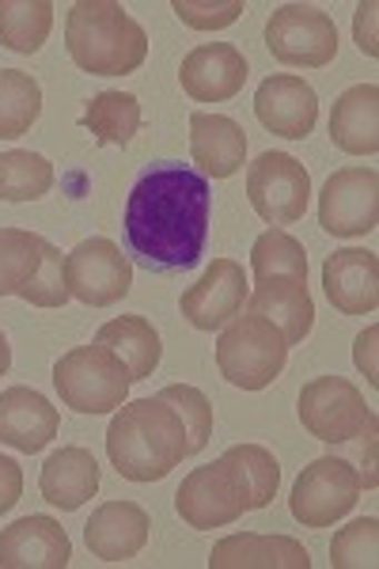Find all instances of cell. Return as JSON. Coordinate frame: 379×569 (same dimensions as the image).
Masks as SVG:
<instances>
[{
  "instance_id": "obj_1",
  "label": "cell",
  "mask_w": 379,
  "mask_h": 569,
  "mask_svg": "<svg viewBox=\"0 0 379 569\" xmlns=\"http://www.w3.org/2000/svg\"><path fill=\"white\" fill-rule=\"evenodd\" d=\"M212 190L187 163H156L126 201V240L148 270H190L209 240Z\"/></svg>"
},
{
  "instance_id": "obj_2",
  "label": "cell",
  "mask_w": 379,
  "mask_h": 569,
  "mask_svg": "<svg viewBox=\"0 0 379 569\" xmlns=\"http://www.w3.org/2000/svg\"><path fill=\"white\" fill-rule=\"evenodd\" d=\"M107 456L122 479L160 482L190 456L187 426L160 395L122 402L107 429Z\"/></svg>"
},
{
  "instance_id": "obj_3",
  "label": "cell",
  "mask_w": 379,
  "mask_h": 569,
  "mask_svg": "<svg viewBox=\"0 0 379 569\" xmlns=\"http://www.w3.org/2000/svg\"><path fill=\"white\" fill-rule=\"evenodd\" d=\"M64 50L91 77H129L144 66L148 34L118 0H80L64 20Z\"/></svg>"
},
{
  "instance_id": "obj_4",
  "label": "cell",
  "mask_w": 379,
  "mask_h": 569,
  "mask_svg": "<svg viewBox=\"0 0 379 569\" xmlns=\"http://www.w3.org/2000/svg\"><path fill=\"white\" fill-rule=\"evenodd\" d=\"M289 365V342L270 319L239 311L232 323L220 327L217 338V369L232 388L262 391Z\"/></svg>"
},
{
  "instance_id": "obj_5",
  "label": "cell",
  "mask_w": 379,
  "mask_h": 569,
  "mask_svg": "<svg viewBox=\"0 0 379 569\" xmlns=\"http://www.w3.org/2000/svg\"><path fill=\"white\" fill-rule=\"evenodd\" d=\"M53 388H58L64 407L77 410V415H114L129 399L133 376L107 346L91 342L58 357Z\"/></svg>"
},
{
  "instance_id": "obj_6",
  "label": "cell",
  "mask_w": 379,
  "mask_h": 569,
  "mask_svg": "<svg viewBox=\"0 0 379 569\" xmlns=\"http://www.w3.org/2000/svg\"><path fill=\"white\" fill-rule=\"evenodd\" d=\"M296 415H300V426L322 445H349L368 426H376L372 407L346 376H316L303 383Z\"/></svg>"
},
{
  "instance_id": "obj_7",
  "label": "cell",
  "mask_w": 379,
  "mask_h": 569,
  "mask_svg": "<svg viewBox=\"0 0 379 569\" xmlns=\"http://www.w3.org/2000/svg\"><path fill=\"white\" fill-rule=\"evenodd\" d=\"M360 475L346 456H319L300 471L289 509L303 528H330L360 501Z\"/></svg>"
},
{
  "instance_id": "obj_8",
  "label": "cell",
  "mask_w": 379,
  "mask_h": 569,
  "mask_svg": "<svg viewBox=\"0 0 379 569\" xmlns=\"http://www.w3.org/2000/svg\"><path fill=\"white\" fill-rule=\"evenodd\" d=\"M266 46L281 66L327 69L338 58V27L316 4H281L266 23Z\"/></svg>"
},
{
  "instance_id": "obj_9",
  "label": "cell",
  "mask_w": 379,
  "mask_h": 569,
  "mask_svg": "<svg viewBox=\"0 0 379 569\" xmlns=\"http://www.w3.org/2000/svg\"><path fill=\"white\" fill-rule=\"evenodd\" d=\"M247 201L266 224H296L311 201L308 168L289 152H262L247 163Z\"/></svg>"
},
{
  "instance_id": "obj_10",
  "label": "cell",
  "mask_w": 379,
  "mask_h": 569,
  "mask_svg": "<svg viewBox=\"0 0 379 569\" xmlns=\"http://www.w3.org/2000/svg\"><path fill=\"white\" fill-rule=\"evenodd\" d=\"M64 284L69 297L88 308H110L129 297L133 289V262L122 254V247L107 236L77 243L64 254Z\"/></svg>"
},
{
  "instance_id": "obj_11",
  "label": "cell",
  "mask_w": 379,
  "mask_h": 569,
  "mask_svg": "<svg viewBox=\"0 0 379 569\" xmlns=\"http://www.w3.org/2000/svg\"><path fill=\"white\" fill-rule=\"evenodd\" d=\"M319 224L338 240H357L379 224L376 168H341L319 194Z\"/></svg>"
},
{
  "instance_id": "obj_12",
  "label": "cell",
  "mask_w": 379,
  "mask_h": 569,
  "mask_svg": "<svg viewBox=\"0 0 379 569\" xmlns=\"http://www.w3.org/2000/svg\"><path fill=\"white\" fill-rule=\"evenodd\" d=\"M174 512L182 517V525L193 531H212L228 528L243 517V498H239V486L228 471L225 460L209 467H193L174 490Z\"/></svg>"
},
{
  "instance_id": "obj_13",
  "label": "cell",
  "mask_w": 379,
  "mask_h": 569,
  "mask_svg": "<svg viewBox=\"0 0 379 569\" xmlns=\"http://www.w3.org/2000/svg\"><path fill=\"white\" fill-rule=\"evenodd\" d=\"M247 305V273L232 259H212L198 281L179 297L182 319L193 330H220Z\"/></svg>"
},
{
  "instance_id": "obj_14",
  "label": "cell",
  "mask_w": 379,
  "mask_h": 569,
  "mask_svg": "<svg viewBox=\"0 0 379 569\" xmlns=\"http://www.w3.org/2000/svg\"><path fill=\"white\" fill-rule=\"evenodd\" d=\"M255 114L270 133L289 137V141H303L319 122V96L303 77L277 72V77L262 80V88H258Z\"/></svg>"
},
{
  "instance_id": "obj_15",
  "label": "cell",
  "mask_w": 379,
  "mask_h": 569,
  "mask_svg": "<svg viewBox=\"0 0 379 569\" xmlns=\"http://www.w3.org/2000/svg\"><path fill=\"white\" fill-rule=\"evenodd\" d=\"M247 58L232 42H206L182 58L179 80L193 103H228L247 84Z\"/></svg>"
},
{
  "instance_id": "obj_16",
  "label": "cell",
  "mask_w": 379,
  "mask_h": 569,
  "mask_svg": "<svg viewBox=\"0 0 379 569\" xmlns=\"http://www.w3.org/2000/svg\"><path fill=\"white\" fill-rule=\"evenodd\" d=\"M322 289L341 316H372L379 305V259L365 247H341L322 262Z\"/></svg>"
},
{
  "instance_id": "obj_17",
  "label": "cell",
  "mask_w": 379,
  "mask_h": 569,
  "mask_svg": "<svg viewBox=\"0 0 379 569\" xmlns=\"http://www.w3.org/2000/svg\"><path fill=\"white\" fill-rule=\"evenodd\" d=\"M72 543L53 517H23L0 531V569H64Z\"/></svg>"
},
{
  "instance_id": "obj_18",
  "label": "cell",
  "mask_w": 379,
  "mask_h": 569,
  "mask_svg": "<svg viewBox=\"0 0 379 569\" xmlns=\"http://www.w3.org/2000/svg\"><path fill=\"white\" fill-rule=\"evenodd\" d=\"M61 415L42 391L34 388H8L0 391V445L34 456L58 437Z\"/></svg>"
},
{
  "instance_id": "obj_19",
  "label": "cell",
  "mask_w": 379,
  "mask_h": 569,
  "mask_svg": "<svg viewBox=\"0 0 379 569\" xmlns=\"http://www.w3.org/2000/svg\"><path fill=\"white\" fill-rule=\"evenodd\" d=\"M247 308L251 316L270 319L289 346L303 342L316 327V300L308 292V278H292V273H273V278L258 281Z\"/></svg>"
},
{
  "instance_id": "obj_20",
  "label": "cell",
  "mask_w": 379,
  "mask_h": 569,
  "mask_svg": "<svg viewBox=\"0 0 379 569\" xmlns=\"http://www.w3.org/2000/svg\"><path fill=\"white\" fill-rule=\"evenodd\" d=\"M148 531H152V520L137 501H107L84 525V543L103 562H129L144 550Z\"/></svg>"
},
{
  "instance_id": "obj_21",
  "label": "cell",
  "mask_w": 379,
  "mask_h": 569,
  "mask_svg": "<svg viewBox=\"0 0 379 569\" xmlns=\"http://www.w3.org/2000/svg\"><path fill=\"white\" fill-rule=\"evenodd\" d=\"M190 156L206 179H232L247 163V133L228 114H190Z\"/></svg>"
},
{
  "instance_id": "obj_22",
  "label": "cell",
  "mask_w": 379,
  "mask_h": 569,
  "mask_svg": "<svg viewBox=\"0 0 379 569\" xmlns=\"http://www.w3.org/2000/svg\"><path fill=\"white\" fill-rule=\"evenodd\" d=\"M209 569H311V555L292 536H228L212 547Z\"/></svg>"
},
{
  "instance_id": "obj_23",
  "label": "cell",
  "mask_w": 379,
  "mask_h": 569,
  "mask_svg": "<svg viewBox=\"0 0 379 569\" xmlns=\"http://www.w3.org/2000/svg\"><path fill=\"white\" fill-rule=\"evenodd\" d=\"M39 490L42 498L61 512H77L80 505L91 501L99 493V463L88 448L69 445L61 452H53L42 463L39 475Z\"/></svg>"
},
{
  "instance_id": "obj_24",
  "label": "cell",
  "mask_w": 379,
  "mask_h": 569,
  "mask_svg": "<svg viewBox=\"0 0 379 569\" xmlns=\"http://www.w3.org/2000/svg\"><path fill=\"white\" fill-rule=\"evenodd\" d=\"M330 141L349 156L379 152V88L353 84L341 91L330 110Z\"/></svg>"
},
{
  "instance_id": "obj_25",
  "label": "cell",
  "mask_w": 379,
  "mask_h": 569,
  "mask_svg": "<svg viewBox=\"0 0 379 569\" xmlns=\"http://www.w3.org/2000/svg\"><path fill=\"white\" fill-rule=\"evenodd\" d=\"M96 342L107 346V350L126 365L129 376H133V383L148 380V376L156 372V365H160V357H163L160 330L148 323L144 316H118V319H110V323L99 327Z\"/></svg>"
},
{
  "instance_id": "obj_26",
  "label": "cell",
  "mask_w": 379,
  "mask_h": 569,
  "mask_svg": "<svg viewBox=\"0 0 379 569\" xmlns=\"http://www.w3.org/2000/svg\"><path fill=\"white\" fill-rule=\"evenodd\" d=\"M220 460L228 463L232 479L239 486V498H243L247 512H258L273 501L277 482H281V463L273 460L270 448L262 445H232Z\"/></svg>"
},
{
  "instance_id": "obj_27",
  "label": "cell",
  "mask_w": 379,
  "mask_h": 569,
  "mask_svg": "<svg viewBox=\"0 0 379 569\" xmlns=\"http://www.w3.org/2000/svg\"><path fill=\"white\" fill-rule=\"evenodd\" d=\"M80 126H84L99 144L126 149L137 137V130H141V103H137V96H129V91H99L84 107Z\"/></svg>"
},
{
  "instance_id": "obj_28",
  "label": "cell",
  "mask_w": 379,
  "mask_h": 569,
  "mask_svg": "<svg viewBox=\"0 0 379 569\" xmlns=\"http://www.w3.org/2000/svg\"><path fill=\"white\" fill-rule=\"evenodd\" d=\"M50 0H0V46H8L12 53H39L50 39Z\"/></svg>"
},
{
  "instance_id": "obj_29",
  "label": "cell",
  "mask_w": 379,
  "mask_h": 569,
  "mask_svg": "<svg viewBox=\"0 0 379 569\" xmlns=\"http://www.w3.org/2000/svg\"><path fill=\"white\" fill-rule=\"evenodd\" d=\"M42 114V88L31 72L0 69V141L31 133Z\"/></svg>"
},
{
  "instance_id": "obj_30",
  "label": "cell",
  "mask_w": 379,
  "mask_h": 569,
  "mask_svg": "<svg viewBox=\"0 0 379 569\" xmlns=\"http://www.w3.org/2000/svg\"><path fill=\"white\" fill-rule=\"evenodd\" d=\"M53 187V163L31 149L0 152V201H39Z\"/></svg>"
},
{
  "instance_id": "obj_31",
  "label": "cell",
  "mask_w": 379,
  "mask_h": 569,
  "mask_svg": "<svg viewBox=\"0 0 379 569\" xmlns=\"http://www.w3.org/2000/svg\"><path fill=\"white\" fill-rule=\"evenodd\" d=\"M46 240L23 228H0V297H20V289L39 273Z\"/></svg>"
},
{
  "instance_id": "obj_32",
  "label": "cell",
  "mask_w": 379,
  "mask_h": 569,
  "mask_svg": "<svg viewBox=\"0 0 379 569\" xmlns=\"http://www.w3.org/2000/svg\"><path fill=\"white\" fill-rule=\"evenodd\" d=\"M251 270L255 281H266L273 273H292V278H308V254L303 243L289 236L285 228H270L251 247Z\"/></svg>"
},
{
  "instance_id": "obj_33",
  "label": "cell",
  "mask_w": 379,
  "mask_h": 569,
  "mask_svg": "<svg viewBox=\"0 0 379 569\" xmlns=\"http://www.w3.org/2000/svg\"><path fill=\"white\" fill-rule=\"evenodd\" d=\"M160 399L171 402L174 415L182 418V426H187V452L198 456L212 437V402L198 388H190V383H171V388L160 391Z\"/></svg>"
},
{
  "instance_id": "obj_34",
  "label": "cell",
  "mask_w": 379,
  "mask_h": 569,
  "mask_svg": "<svg viewBox=\"0 0 379 569\" xmlns=\"http://www.w3.org/2000/svg\"><path fill=\"white\" fill-rule=\"evenodd\" d=\"M379 558V520L365 517L353 520L349 528H341L330 543V566L335 569H372Z\"/></svg>"
},
{
  "instance_id": "obj_35",
  "label": "cell",
  "mask_w": 379,
  "mask_h": 569,
  "mask_svg": "<svg viewBox=\"0 0 379 569\" xmlns=\"http://www.w3.org/2000/svg\"><path fill=\"white\" fill-rule=\"evenodd\" d=\"M20 300L34 308H64L72 300L69 284H64V254L53 243H46L39 273L20 289Z\"/></svg>"
},
{
  "instance_id": "obj_36",
  "label": "cell",
  "mask_w": 379,
  "mask_h": 569,
  "mask_svg": "<svg viewBox=\"0 0 379 569\" xmlns=\"http://www.w3.org/2000/svg\"><path fill=\"white\" fill-rule=\"evenodd\" d=\"M171 12L193 31H220L243 16V0H174Z\"/></svg>"
},
{
  "instance_id": "obj_37",
  "label": "cell",
  "mask_w": 379,
  "mask_h": 569,
  "mask_svg": "<svg viewBox=\"0 0 379 569\" xmlns=\"http://www.w3.org/2000/svg\"><path fill=\"white\" fill-rule=\"evenodd\" d=\"M23 493V471L12 456H0V517L20 501Z\"/></svg>"
},
{
  "instance_id": "obj_38",
  "label": "cell",
  "mask_w": 379,
  "mask_h": 569,
  "mask_svg": "<svg viewBox=\"0 0 379 569\" xmlns=\"http://www.w3.org/2000/svg\"><path fill=\"white\" fill-rule=\"evenodd\" d=\"M376 12L379 8L368 0V4H357V16H353V34H357V46L360 53H368V58H376L379 53V42H376Z\"/></svg>"
},
{
  "instance_id": "obj_39",
  "label": "cell",
  "mask_w": 379,
  "mask_h": 569,
  "mask_svg": "<svg viewBox=\"0 0 379 569\" xmlns=\"http://www.w3.org/2000/svg\"><path fill=\"white\" fill-rule=\"evenodd\" d=\"M376 338H379V327H368L365 335H357V350H353V361H357V369L365 372V380L379 383V369H376Z\"/></svg>"
},
{
  "instance_id": "obj_40",
  "label": "cell",
  "mask_w": 379,
  "mask_h": 569,
  "mask_svg": "<svg viewBox=\"0 0 379 569\" xmlns=\"http://www.w3.org/2000/svg\"><path fill=\"white\" fill-rule=\"evenodd\" d=\"M8 369H12V346H8L4 330H0V376H4Z\"/></svg>"
}]
</instances>
